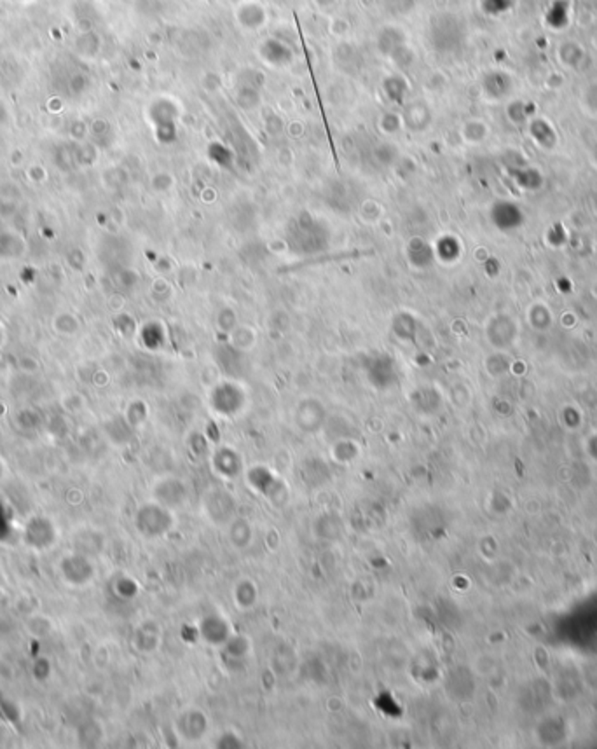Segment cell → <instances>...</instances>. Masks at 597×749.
Listing matches in <instances>:
<instances>
[{"label":"cell","mask_w":597,"mask_h":749,"mask_svg":"<svg viewBox=\"0 0 597 749\" xmlns=\"http://www.w3.org/2000/svg\"><path fill=\"white\" fill-rule=\"evenodd\" d=\"M393 332H395V336H398L400 339H414V336H416L417 332V322L416 318H414V315L405 311L395 315V318H393Z\"/></svg>","instance_id":"3"},{"label":"cell","mask_w":597,"mask_h":749,"mask_svg":"<svg viewBox=\"0 0 597 749\" xmlns=\"http://www.w3.org/2000/svg\"><path fill=\"white\" fill-rule=\"evenodd\" d=\"M407 259L414 267H426L431 264L433 252H431L428 241H424L423 238L414 236L407 243Z\"/></svg>","instance_id":"2"},{"label":"cell","mask_w":597,"mask_h":749,"mask_svg":"<svg viewBox=\"0 0 597 749\" xmlns=\"http://www.w3.org/2000/svg\"><path fill=\"white\" fill-rule=\"evenodd\" d=\"M0 477H2V465H0Z\"/></svg>","instance_id":"4"},{"label":"cell","mask_w":597,"mask_h":749,"mask_svg":"<svg viewBox=\"0 0 597 749\" xmlns=\"http://www.w3.org/2000/svg\"><path fill=\"white\" fill-rule=\"evenodd\" d=\"M329 245V229L315 220V217H298L290 227V247L297 253L322 252Z\"/></svg>","instance_id":"1"}]
</instances>
